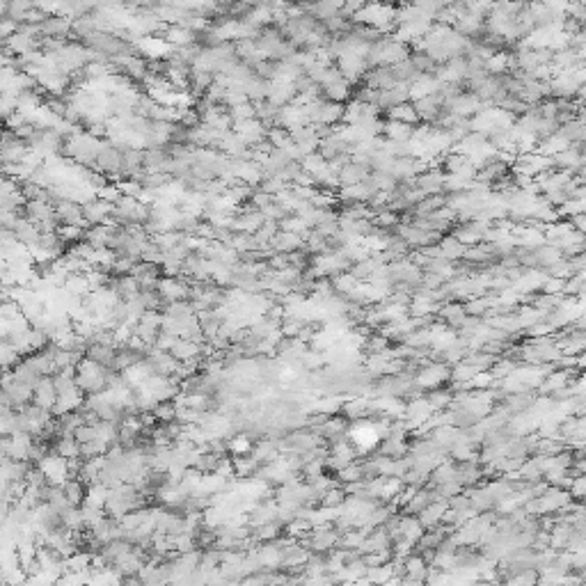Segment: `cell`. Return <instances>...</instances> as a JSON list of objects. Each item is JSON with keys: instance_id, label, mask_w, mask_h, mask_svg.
<instances>
[{"instance_id": "6da1fadb", "label": "cell", "mask_w": 586, "mask_h": 586, "mask_svg": "<svg viewBox=\"0 0 586 586\" xmlns=\"http://www.w3.org/2000/svg\"><path fill=\"white\" fill-rule=\"evenodd\" d=\"M108 378H110V371L106 366L96 364L94 359L82 357L76 364V385L80 387V392L85 396L103 392V389L108 387Z\"/></svg>"}, {"instance_id": "7a4b0ae2", "label": "cell", "mask_w": 586, "mask_h": 586, "mask_svg": "<svg viewBox=\"0 0 586 586\" xmlns=\"http://www.w3.org/2000/svg\"><path fill=\"white\" fill-rule=\"evenodd\" d=\"M449 380H452V366L445 362H424V366H419V371L415 373V385L422 392L442 387Z\"/></svg>"}, {"instance_id": "3957f363", "label": "cell", "mask_w": 586, "mask_h": 586, "mask_svg": "<svg viewBox=\"0 0 586 586\" xmlns=\"http://www.w3.org/2000/svg\"><path fill=\"white\" fill-rule=\"evenodd\" d=\"M28 154H30L28 140H24L21 135H17L10 129L0 131V159H3V165L21 163Z\"/></svg>"}, {"instance_id": "277c9868", "label": "cell", "mask_w": 586, "mask_h": 586, "mask_svg": "<svg viewBox=\"0 0 586 586\" xmlns=\"http://www.w3.org/2000/svg\"><path fill=\"white\" fill-rule=\"evenodd\" d=\"M37 470L42 472L44 479L48 481V483H55V486H62L66 479L71 477V472H69V461L62 456H57L53 452H48L46 456L42 458L39 463L35 465Z\"/></svg>"}, {"instance_id": "5b68a950", "label": "cell", "mask_w": 586, "mask_h": 586, "mask_svg": "<svg viewBox=\"0 0 586 586\" xmlns=\"http://www.w3.org/2000/svg\"><path fill=\"white\" fill-rule=\"evenodd\" d=\"M37 30H39V37L66 42L71 37V21L62 17V14H46V17L37 24Z\"/></svg>"}, {"instance_id": "8992f818", "label": "cell", "mask_w": 586, "mask_h": 586, "mask_svg": "<svg viewBox=\"0 0 586 586\" xmlns=\"http://www.w3.org/2000/svg\"><path fill=\"white\" fill-rule=\"evenodd\" d=\"M55 217H57L60 224H76V227H82V229L89 227V222L85 220V215H82V204L76 199H69V197L57 199Z\"/></svg>"}, {"instance_id": "52a82bcc", "label": "cell", "mask_w": 586, "mask_h": 586, "mask_svg": "<svg viewBox=\"0 0 586 586\" xmlns=\"http://www.w3.org/2000/svg\"><path fill=\"white\" fill-rule=\"evenodd\" d=\"M335 62H337V71H339L341 76L350 82V85H355V82L362 80L364 71H366V60H364V55L346 53V55H339V57H337Z\"/></svg>"}, {"instance_id": "ba28073f", "label": "cell", "mask_w": 586, "mask_h": 586, "mask_svg": "<svg viewBox=\"0 0 586 586\" xmlns=\"http://www.w3.org/2000/svg\"><path fill=\"white\" fill-rule=\"evenodd\" d=\"M412 106H415V112H417L419 122H424V124H435V119L440 117V110L445 108V101H442L440 92H435V94L419 96V99L412 101Z\"/></svg>"}, {"instance_id": "9c48e42d", "label": "cell", "mask_w": 586, "mask_h": 586, "mask_svg": "<svg viewBox=\"0 0 586 586\" xmlns=\"http://www.w3.org/2000/svg\"><path fill=\"white\" fill-rule=\"evenodd\" d=\"M445 175L447 172H442L438 168H426L415 177V186L424 195H440L445 193Z\"/></svg>"}, {"instance_id": "30bf717a", "label": "cell", "mask_w": 586, "mask_h": 586, "mask_svg": "<svg viewBox=\"0 0 586 586\" xmlns=\"http://www.w3.org/2000/svg\"><path fill=\"white\" fill-rule=\"evenodd\" d=\"M112 202H106L101 197H92L87 202H82V215L89 224H103L110 222V213H112Z\"/></svg>"}, {"instance_id": "8fae6325", "label": "cell", "mask_w": 586, "mask_h": 586, "mask_svg": "<svg viewBox=\"0 0 586 586\" xmlns=\"http://www.w3.org/2000/svg\"><path fill=\"white\" fill-rule=\"evenodd\" d=\"M410 101V89H408V82H396V85L387 87V89H380L378 92V101H375V106L380 110H389L394 106H399V103Z\"/></svg>"}, {"instance_id": "7c38bea8", "label": "cell", "mask_w": 586, "mask_h": 586, "mask_svg": "<svg viewBox=\"0 0 586 586\" xmlns=\"http://www.w3.org/2000/svg\"><path fill=\"white\" fill-rule=\"evenodd\" d=\"M268 247L273 252H284L289 254L293 250H300V247H305V238L300 234H293V231H284V229H277L273 238L268 240Z\"/></svg>"}, {"instance_id": "4fadbf2b", "label": "cell", "mask_w": 586, "mask_h": 586, "mask_svg": "<svg viewBox=\"0 0 586 586\" xmlns=\"http://www.w3.org/2000/svg\"><path fill=\"white\" fill-rule=\"evenodd\" d=\"M55 399H57V392H55L53 375H44V378L37 380V385L33 389V403L51 410L55 405Z\"/></svg>"}, {"instance_id": "5bb4252c", "label": "cell", "mask_w": 586, "mask_h": 586, "mask_svg": "<svg viewBox=\"0 0 586 586\" xmlns=\"http://www.w3.org/2000/svg\"><path fill=\"white\" fill-rule=\"evenodd\" d=\"M435 314H438V319L445 321L452 330H458L463 326V321L468 319V314H465V310H463V303H458V300H447L445 305L438 307V312Z\"/></svg>"}, {"instance_id": "9a60e30c", "label": "cell", "mask_w": 586, "mask_h": 586, "mask_svg": "<svg viewBox=\"0 0 586 586\" xmlns=\"http://www.w3.org/2000/svg\"><path fill=\"white\" fill-rule=\"evenodd\" d=\"M317 152H319L326 161H332L335 156H339V154H350V152H353V145H348L346 140H341L339 135L332 133V135H330V138L319 140Z\"/></svg>"}, {"instance_id": "2e32d148", "label": "cell", "mask_w": 586, "mask_h": 586, "mask_svg": "<svg viewBox=\"0 0 586 586\" xmlns=\"http://www.w3.org/2000/svg\"><path fill=\"white\" fill-rule=\"evenodd\" d=\"M369 175H371V168H369V165H364V163H355V161L346 163L339 172H337V177H339V186H353V184H359V181H364V179L369 177Z\"/></svg>"}, {"instance_id": "e0dca14e", "label": "cell", "mask_w": 586, "mask_h": 586, "mask_svg": "<svg viewBox=\"0 0 586 586\" xmlns=\"http://www.w3.org/2000/svg\"><path fill=\"white\" fill-rule=\"evenodd\" d=\"M344 110H346V103H337V101H328V99H323V101H321V108H319L317 124L335 126V124L344 122Z\"/></svg>"}, {"instance_id": "ac0fdd59", "label": "cell", "mask_w": 586, "mask_h": 586, "mask_svg": "<svg viewBox=\"0 0 586 586\" xmlns=\"http://www.w3.org/2000/svg\"><path fill=\"white\" fill-rule=\"evenodd\" d=\"M396 529H399L401 538L410 540L412 545H415L417 540H419V536H422V533L426 531L422 527V522H419V517L410 515V513H399V524H396Z\"/></svg>"}, {"instance_id": "d6986e66", "label": "cell", "mask_w": 586, "mask_h": 586, "mask_svg": "<svg viewBox=\"0 0 586 586\" xmlns=\"http://www.w3.org/2000/svg\"><path fill=\"white\" fill-rule=\"evenodd\" d=\"M350 82L346 78H337L332 80L330 85L326 87H321V94H323V99H328V101H337V103H346L348 101V96H350Z\"/></svg>"}, {"instance_id": "ffe728a7", "label": "cell", "mask_w": 586, "mask_h": 586, "mask_svg": "<svg viewBox=\"0 0 586 586\" xmlns=\"http://www.w3.org/2000/svg\"><path fill=\"white\" fill-rule=\"evenodd\" d=\"M447 506H449L447 499H433L431 504H428L424 510H419L417 517H419V522H422V527H424V529L435 527V524L442 520V513H445Z\"/></svg>"}, {"instance_id": "44dd1931", "label": "cell", "mask_w": 586, "mask_h": 586, "mask_svg": "<svg viewBox=\"0 0 586 586\" xmlns=\"http://www.w3.org/2000/svg\"><path fill=\"white\" fill-rule=\"evenodd\" d=\"M533 257H536V264H538L540 270L552 268L554 264H559L561 259H566L559 247H554V245H550V243L538 245L536 250H533Z\"/></svg>"}, {"instance_id": "7402d4cb", "label": "cell", "mask_w": 586, "mask_h": 586, "mask_svg": "<svg viewBox=\"0 0 586 586\" xmlns=\"http://www.w3.org/2000/svg\"><path fill=\"white\" fill-rule=\"evenodd\" d=\"M438 245H440L442 257H445L447 261H452V264H454V261H461L465 250H468V245H463L454 234H449V236L442 234V238L438 240Z\"/></svg>"}, {"instance_id": "603a6c76", "label": "cell", "mask_w": 586, "mask_h": 586, "mask_svg": "<svg viewBox=\"0 0 586 586\" xmlns=\"http://www.w3.org/2000/svg\"><path fill=\"white\" fill-rule=\"evenodd\" d=\"M415 126L412 124H403L396 122V119H382V131L380 135H385L389 140H410Z\"/></svg>"}, {"instance_id": "cb8c5ba5", "label": "cell", "mask_w": 586, "mask_h": 586, "mask_svg": "<svg viewBox=\"0 0 586 586\" xmlns=\"http://www.w3.org/2000/svg\"><path fill=\"white\" fill-rule=\"evenodd\" d=\"M62 492H64V497L69 499L71 506H80L82 499H85L87 486L82 483L78 477H69V479H66L64 483H62Z\"/></svg>"}, {"instance_id": "d4e9b609", "label": "cell", "mask_w": 586, "mask_h": 586, "mask_svg": "<svg viewBox=\"0 0 586 586\" xmlns=\"http://www.w3.org/2000/svg\"><path fill=\"white\" fill-rule=\"evenodd\" d=\"M385 115L387 119H396V122H403V124H412V126L419 124V117L415 112V106H412V101H405V103H399V106L385 110Z\"/></svg>"}, {"instance_id": "484cf974", "label": "cell", "mask_w": 586, "mask_h": 586, "mask_svg": "<svg viewBox=\"0 0 586 586\" xmlns=\"http://www.w3.org/2000/svg\"><path fill=\"white\" fill-rule=\"evenodd\" d=\"M424 399L431 403L433 410H445L449 408V403L454 399V389L452 387H435V389H428Z\"/></svg>"}, {"instance_id": "4316f807", "label": "cell", "mask_w": 586, "mask_h": 586, "mask_svg": "<svg viewBox=\"0 0 586 586\" xmlns=\"http://www.w3.org/2000/svg\"><path fill=\"white\" fill-rule=\"evenodd\" d=\"M35 7L37 0H7V17L21 24V21H26L28 12L35 10Z\"/></svg>"}, {"instance_id": "83f0119b", "label": "cell", "mask_w": 586, "mask_h": 586, "mask_svg": "<svg viewBox=\"0 0 586 586\" xmlns=\"http://www.w3.org/2000/svg\"><path fill=\"white\" fill-rule=\"evenodd\" d=\"M408 60H410V64L415 66L417 73H435V69H438V62H433L424 51H410Z\"/></svg>"}, {"instance_id": "f1b7e54d", "label": "cell", "mask_w": 586, "mask_h": 586, "mask_svg": "<svg viewBox=\"0 0 586 586\" xmlns=\"http://www.w3.org/2000/svg\"><path fill=\"white\" fill-rule=\"evenodd\" d=\"M330 282H332L335 293H348L350 289H355L357 284H359L355 277H353L350 270H341V273L332 275V277H330Z\"/></svg>"}, {"instance_id": "f546056e", "label": "cell", "mask_w": 586, "mask_h": 586, "mask_svg": "<svg viewBox=\"0 0 586 586\" xmlns=\"http://www.w3.org/2000/svg\"><path fill=\"white\" fill-rule=\"evenodd\" d=\"M362 348L366 350V355H378V353H385L389 348V339L387 337L378 335H369L366 339H362Z\"/></svg>"}, {"instance_id": "4dcf8cb0", "label": "cell", "mask_w": 586, "mask_h": 586, "mask_svg": "<svg viewBox=\"0 0 586 586\" xmlns=\"http://www.w3.org/2000/svg\"><path fill=\"white\" fill-rule=\"evenodd\" d=\"M563 277H554V275H547L545 277V282H543V293H561V289H563Z\"/></svg>"}, {"instance_id": "1f68e13d", "label": "cell", "mask_w": 586, "mask_h": 586, "mask_svg": "<svg viewBox=\"0 0 586 586\" xmlns=\"http://www.w3.org/2000/svg\"><path fill=\"white\" fill-rule=\"evenodd\" d=\"M369 3H371V0H344V10H346L350 17H353V14L359 12L362 7H366Z\"/></svg>"}, {"instance_id": "d6a6232c", "label": "cell", "mask_w": 586, "mask_h": 586, "mask_svg": "<svg viewBox=\"0 0 586 586\" xmlns=\"http://www.w3.org/2000/svg\"><path fill=\"white\" fill-rule=\"evenodd\" d=\"M568 222H570V227H573L575 231H586V215H584V213H575V215H570V217H568Z\"/></svg>"}, {"instance_id": "836d02e7", "label": "cell", "mask_w": 586, "mask_h": 586, "mask_svg": "<svg viewBox=\"0 0 586 586\" xmlns=\"http://www.w3.org/2000/svg\"><path fill=\"white\" fill-rule=\"evenodd\" d=\"M568 3H577V5H584V0H568Z\"/></svg>"}]
</instances>
